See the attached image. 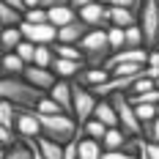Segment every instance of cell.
<instances>
[{
    "instance_id": "1",
    "label": "cell",
    "mask_w": 159,
    "mask_h": 159,
    "mask_svg": "<svg viewBox=\"0 0 159 159\" xmlns=\"http://www.w3.org/2000/svg\"><path fill=\"white\" fill-rule=\"evenodd\" d=\"M39 124H41V134L44 137H49V140H55L61 145H66L74 137H85L82 124H77L74 115H69V112H52V115L39 112Z\"/></svg>"
},
{
    "instance_id": "2",
    "label": "cell",
    "mask_w": 159,
    "mask_h": 159,
    "mask_svg": "<svg viewBox=\"0 0 159 159\" xmlns=\"http://www.w3.org/2000/svg\"><path fill=\"white\" fill-rule=\"evenodd\" d=\"M77 47L88 66H104V61L112 52L110 41H107V28H88L85 36L77 41Z\"/></svg>"
},
{
    "instance_id": "3",
    "label": "cell",
    "mask_w": 159,
    "mask_h": 159,
    "mask_svg": "<svg viewBox=\"0 0 159 159\" xmlns=\"http://www.w3.org/2000/svg\"><path fill=\"white\" fill-rule=\"evenodd\" d=\"M41 91L33 88L25 77H0V99H8L14 104H28V107H36V102L41 99Z\"/></svg>"
},
{
    "instance_id": "4",
    "label": "cell",
    "mask_w": 159,
    "mask_h": 159,
    "mask_svg": "<svg viewBox=\"0 0 159 159\" xmlns=\"http://www.w3.org/2000/svg\"><path fill=\"white\" fill-rule=\"evenodd\" d=\"M110 102H112V107H115V112H118V126L124 129L126 134H132V137H140V134H143V124L137 121L134 104L129 102L126 91H115V93H110Z\"/></svg>"
},
{
    "instance_id": "5",
    "label": "cell",
    "mask_w": 159,
    "mask_h": 159,
    "mask_svg": "<svg viewBox=\"0 0 159 159\" xmlns=\"http://www.w3.org/2000/svg\"><path fill=\"white\" fill-rule=\"evenodd\" d=\"M96 102H99V99L93 96L91 88H85V85L74 82V88H71V115H74L77 124H85V121L93 115Z\"/></svg>"
},
{
    "instance_id": "6",
    "label": "cell",
    "mask_w": 159,
    "mask_h": 159,
    "mask_svg": "<svg viewBox=\"0 0 159 159\" xmlns=\"http://www.w3.org/2000/svg\"><path fill=\"white\" fill-rule=\"evenodd\" d=\"M19 33H22V39H28L33 44H52L58 39V28L52 22H28V19H22Z\"/></svg>"
},
{
    "instance_id": "7",
    "label": "cell",
    "mask_w": 159,
    "mask_h": 159,
    "mask_svg": "<svg viewBox=\"0 0 159 159\" xmlns=\"http://www.w3.org/2000/svg\"><path fill=\"white\" fill-rule=\"evenodd\" d=\"M14 132L19 134V137H39V134H41V124H39V112H36V107L16 104Z\"/></svg>"
},
{
    "instance_id": "8",
    "label": "cell",
    "mask_w": 159,
    "mask_h": 159,
    "mask_svg": "<svg viewBox=\"0 0 159 159\" xmlns=\"http://www.w3.org/2000/svg\"><path fill=\"white\" fill-rule=\"evenodd\" d=\"M22 77L28 80V82H30L33 88H39L41 93H47L49 88L55 85V80H58L52 69H44V66H36V63H28V66H25Z\"/></svg>"
},
{
    "instance_id": "9",
    "label": "cell",
    "mask_w": 159,
    "mask_h": 159,
    "mask_svg": "<svg viewBox=\"0 0 159 159\" xmlns=\"http://www.w3.org/2000/svg\"><path fill=\"white\" fill-rule=\"evenodd\" d=\"M77 16L88 25V28H107V25H110V19H107V6H104L102 0H93V3L77 8Z\"/></svg>"
},
{
    "instance_id": "10",
    "label": "cell",
    "mask_w": 159,
    "mask_h": 159,
    "mask_svg": "<svg viewBox=\"0 0 159 159\" xmlns=\"http://www.w3.org/2000/svg\"><path fill=\"white\" fill-rule=\"evenodd\" d=\"M145 61H148V47H124L118 52H110L104 69H112L115 63H145Z\"/></svg>"
},
{
    "instance_id": "11",
    "label": "cell",
    "mask_w": 159,
    "mask_h": 159,
    "mask_svg": "<svg viewBox=\"0 0 159 159\" xmlns=\"http://www.w3.org/2000/svg\"><path fill=\"white\" fill-rule=\"evenodd\" d=\"M85 61H71V58H52V63H49V69L55 71V77L58 80H71V77H77L80 71L85 69Z\"/></svg>"
},
{
    "instance_id": "12",
    "label": "cell",
    "mask_w": 159,
    "mask_h": 159,
    "mask_svg": "<svg viewBox=\"0 0 159 159\" xmlns=\"http://www.w3.org/2000/svg\"><path fill=\"white\" fill-rule=\"evenodd\" d=\"M85 30H88V25L77 16V19H71V22H66V25H61V28H58V39H55V41H63V44H77L80 39L85 36Z\"/></svg>"
},
{
    "instance_id": "13",
    "label": "cell",
    "mask_w": 159,
    "mask_h": 159,
    "mask_svg": "<svg viewBox=\"0 0 159 159\" xmlns=\"http://www.w3.org/2000/svg\"><path fill=\"white\" fill-rule=\"evenodd\" d=\"M71 88H74V82H69V80H55V85L47 91V93L61 104V110L69 112V115H71Z\"/></svg>"
},
{
    "instance_id": "14",
    "label": "cell",
    "mask_w": 159,
    "mask_h": 159,
    "mask_svg": "<svg viewBox=\"0 0 159 159\" xmlns=\"http://www.w3.org/2000/svg\"><path fill=\"white\" fill-rule=\"evenodd\" d=\"M104 80H110V69H104V66H85L77 74V82L85 85V88H93V85L104 82Z\"/></svg>"
},
{
    "instance_id": "15",
    "label": "cell",
    "mask_w": 159,
    "mask_h": 159,
    "mask_svg": "<svg viewBox=\"0 0 159 159\" xmlns=\"http://www.w3.org/2000/svg\"><path fill=\"white\" fill-rule=\"evenodd\" d=\"M107 19H110V25L129 28V25L137 22V11L134 8H124V6H107Z\"/></svg>"
},
{
    "instance_id": "16",
    "label": "cell",
    "mask_w": 159,
    "mask_h": 159,
    "mask_svg": "<svg viewBox=\"0 0 159 159\" xmlns=\"http://www.w3.org/2000/svg\"><path fill=\"white\" fill-rule=\"evenodd\" d=\"M93 118H99L104 126H118V112H115V107H112L110 96H102V99L96 102V107H93Z\"/></svg>"
},
{
    "instance_id": "17",
    "label": "cell",
    "mask_w": 159,
    "mask_h": 159,
    "mask_svg": "<svg viewBox=\"0 0 159 159\" xmlns=\"http://www.w3.org/2000/svg\"><path fill=\"white\" fill-rule=\"evenodd\" d=\"M71 19H77V11L69 3H58V6H49L47 8V22H52L55 28H61V25L71 22Z\"/></svg>"
},
{
    "instance_id": "18",
    "label": "cell",
    "mask_w": 159,
    "mask_h": 159,
    "mask_svg": "<svg viewBox=\"0 0 159 159\" xmlns=\"http://www.w3.org/2000/svg\"><path fill=\"white\" fill-rule=\"evenodd\" d=\"M25 66H28V63H25L16 52H3V61H0V74H6V77H22Z\"/></svg>"
},
{
    "instance_id": "19",
    "label": "cell",
    "mask_w": 159,
    "mask_h": 159,
    "mask_svg": "<svg viewBox=\"0 0 159 159\" xmlns=\"http://www.w3.org/2000/svg\"><path fill=\"white\" fill-rule=\"evenodd\" d=\"M102 143L93 137H80L77 140V159H102Z\"/></svg>"
},
{
    "instance_id": "20",
    "label": "cell",
    "mask_w": 159,
    "mask_h": 159,
    "mask_svg": "<svg viewBox=\"0 0 159 159\" xmlns=\"http://www.w3.org/2000/svg\"><path fill=\"white\" fill-rule=\"evenodd\" d=\"M36 145H39V151H41V157L44 159H63V145L55 143V140H49L44 134H39V137H33Z\"/></svg>"
},
{
    "instance_id": "21",
    "label": "cell",
    "mask_w": 159,
    "mask_h": 159,
    "mask_svg": "<svg viewBox=\"0 0 159 159\" xmlns=\"http://www.w3.org/2000/svg\"><path fill=\"white\" fill-rule=\"evenodd\" d=\"M19 41H22L19 25H8V28H0V47H3V52H14Z\"/></svg>"
},
{
    "instance_id": "22",
    "label": "cell",
    "mask_w": 159,
    "mask_h": 159,
    "mask_svg": "<svg viewBox=\"0 0 159 159\" xmlns=\"http://www.w3.org/2000/svg\"><path fill=\"white\" fill-rule=\"evenodd\" d=\"M126 132L121 126H107V132H104V137H102V148H124L126 145Z\"/></svg>"
},
{
    "instance_id": "23",
    "label": "cell",
    "mask_w": 159,
    "mask_h": 159,
    "mask_svg": "<svg viewBox=\"0 0 159 159\" xmlns=\"http://www.w3.org/2000/svg\"><path fill=\"white\" fill-rule=\"evenodd\" d=\"M19 22H22V11H16L14 6H8L6 0H0V28L19 25Z\"/></svg>"
},
{
    "instance_id": "24",
    "label": "cell",
    "mask_w": 159,
    "mask_h": 159,
    "mask_svg": "<svg viewBox=\"0 0 159 159\" xmlns=\"http://www.w3.org/2000/svg\"><path fill=\"white\" fill-rule=\"evenodd\" d=\"M52 52L58 58H71V61H85L77 44H63V41H52Z\"/></svg>"
},
{
    "instance_id": "25",
    "label": "cell",
    "mask_w": 159,
    "mask_h": 159,
    "mask_svg": "<svg viewBox=\"0 0 159 159\" xmlns=\"http://www.w3.org/2000/svg\"><path fill=\"white\" fill-rule=\"evenodd\" d=\"M134 112H137V121L140 124H151L154 118L159 115V104H151V102H140V104H134Z\"/></svg>"
},
{
    "instance_id": "26",
    "label": "cell",
    "mask_w": 159,
    "mask_h": 159,
    "mask_svg": "<svg viewBox=\"0 0 159 159\" xmlns=\"http://www.w3.org/2000/svg\"><path fill=\"white\" fill-rule=\"evenodd\" d=\"M124 41H126V47H145V39H143V28H140V22H134V25L124 28Z\"/></svg>"
},
{
    "instance_id": "27",
    "label": "cell",
    "mask_w": 159,
    "mask_h": 159,
    "mask_svg": "<svg viewBox=\"0 0 159 159\" xmlns=\"http://www.w3.org/2000/svg\"><path fill=\"white\" fill-rule=\"evenodd\" d=\"M3 159H33V151H30V145L25 143V140L22 143L16 140L14 145H6V157Z\"/></svg>"
},
{
    "instance_id": "28",
    "label": "cell",
    "mask_w": 159,
    "mask_h": 159,
    "mask_svg": "<svg viewBox=\"0 0 159 159\" xmlns=\"http://www.w3.org/2000/svg\"><path fill=\"white\" fill-rule=\"evenodd\" d=\"M14 121H16V104L8 99H0V124L14 129Z\"/></svg>"
},
{
    "instance_id": "29",
    "label": "cell",
    "mask_w": 159,
    "mask_h": 159,
    "mask_svg": "<svg viewBox=\"0 0 159 159\" xmlns=\"http://www.w3.org/2000/svg\"><path fill=\"white\" fill-rule=\"evenodd\" d=\"M82 129H85V137H93V140H99V143H102V137H104V132H107V126H104L99 118H93V115L82 124Z\"/></svg>"
},
{
    "instance_id": "30",
    "label": "cell",
    "mask_w": 159,
    "mask_h": 159,
    "mask_svg": "<svg viewBox=\"0 0 159 159\" xmlns=\"http://www.w3.org/2000/svg\"><path fill=\"white\" fill-rule=\"evenodd\" d=\"M52 58H55L52 44H36V55H33V63H36V66H44V69H49Z\"/></svg>"
},
{
    "instance_id": "31",
    "label": "cell",
    "mask_w": 159,
    "mask_h": 159,
    "mask_svg": "<svg viewBox=\"0 0 159 159\" xmlns=\"http://www.w3.org/2000/svg\"><path fill=\"white\" fill-rule=\"evenodd\" d=\"M107 41H110V49H112V52L124 49V47H126V41H124V28H118V25H107Z\"/></svg>"
},
{
    "instance_id": "32",
    "label": "cell",
    "mask_w": 159,
    "mask_h": 159,
    "mask_svg": "<svg viewBox=\"0 0 159 159\" xmlns=\"http://www.w3.org/2000/svg\"><path fill=\"white\" fill-rule=\"evenodd\" d=\"M36 112L52 115V112H63V110H61V104H58V102H55V99H52L49 93H44L41 99H39V102H36Z\"/></svg>"
},
{
    "instance_id": "33",
    "label": "cell",
    "mask_w": 159,
    "mask_h": 159,
    "mask_svg": "<svg viewBox=\"0 0 159 159\" xmlns=\"http://www.w3.org/2000/svg\"><path fill=\"white\" fill-rule=\"evenodd\" d=\"M143 66L145 63H115L110 69V74L112 77H126V74H140L143 71Z\"/></svg>"
},
{
    "instance_id": "34",
    "label": "cell",
    "mask_w": 159,
    "mask_h": 159,
    "mask_svg": "<svg viewBox=\"0 0 159 159\" xmlns=\"http://www.w3.org/2000/svg\"><path fill=\"white\" fill-rule=\"evenodd\" d=\"M16 55L25 61V63H33V55H36V44L33 41H28V39H22L19 44H16V49H14Z\"/></svg>"
},
{
    "instance_id": "35",
    "label": "cell",
    "mask_w": 159,
    "mask_h": 159,
    "mask_svg": "<svg viewBox=\"0 0 159 159\" xmlns=\"http://www.w3.org/2000/svg\"><path fill=\"white\" fill-rule=\"evenodd\" d=\"M22 19H28V22H47V8H44V6L25 8V11H22Z\"/></svg>"
},
{
    "instance_id": "36",
    "label": "cell",
    "mask_w": 159,
    "mask_h": 159,
    "mask_svg": "<svg viewBox=\"0 0 159 159\" xmlns=\"http://www.w3.org/2000/svg\"><path fill=\"white\" fill-rule=\"evenodd\" d=\"M16 140H19V134H16L11 126H3L0 124V145H14Z\"/></svg>"
},
{
    "instance_id": "37",
    "label": "cell",
    "mask_w": 159,
    "mask_h": 159,
    "mask_svg": "<svg viewBox=\"0 0 159 159\" xmlns=\"http://www.w3.org/2000/svg\"><path fill=\"white\" fill-rule=\"evenodd\" d=\"M143 134L148 137V140H154V143H159V115L151 121V124H145L143 126Z\"/></svg>"
},
{
    "instance_id": "38",
    "label": "cell",
    "mask_w": 159,
    "mask_h": 159,
    "mask_svg": "<svg viewBox=\"0 0 159 159\" xmlns=\"http://www.w3.org/2000/svg\"><path fill=\"white\" fill-rule=\"evenodd\" d=\"M104 6H124V8H134L137 11V0H102Z\"/></svg>"
},
{
    "instance_id": "39",
    "label": "cell",
    "mask_w": 159,
    "mask_h": 159,
    "mask_svg": "<svg viewBox=\"0 0 159 159\" xmlns=\"http://www.w3.org/2000/svg\"><path fill=\"white\" fill-rule=\"evenodd\" d=\"M143 74H145V77H151V80H157L159 77V66H148V63H145Z\"/></svg>"
},
{
    "instance_id": "40",
    "label": "cell",
    "mask_w": 159,
    "mask_h": 159,
    "mask_svg": "<svg viewBox=\"0 0 159 159\" xmlns=\"http://www.w3.org/2000/svg\"><path fill=\"white\" fill-rule=\"evenodd\" d=\"M88 3H93V0H69V6L77 11V8H82V6H88Z\"/></svg>"
},
{
    "instance_id": "41",
    "label": "cell",
    "mask_w": 159,
    "mask_h": 159,
    "mask_svg": "<svg viewBox=\"0 0 159 159\" xmlns=\"http://www.w3.org/2000/svg\"><path fill=\"white\" fill-rule=\"evenodd\" d=\"M8 6H14L16 11H25V0H6Z\"/></svg>"
},
{
    "instance_id": "42",
    "label": "cell",
    "mask_w": 159,
    "mask_h": 159,
    "mask_svg": "<svg viewBox=\"0 0 159 159\" xmlns=\"http://www.w3.org/2000/svg\"><path fill=\"white\" fill-rule=\"evenodd\" d=\"M33 6H41V0H25V8H33Z\"/></svg>"
},
{
    "instance_id": "43",
    "label": "cell",
    "mask_w": 159,
    "mask_h": 159,
    "mask_svg": "<svg viewBox=\"0 0 159 159\" xmlns=\"http://www.w3.org/2000/svg\"><path fill=\"white\" fill-rule=\"evenodd\" d=\"M6 157V145H0V159Z\"/></svg>"
},
{
    "instance_id": "44",
    "label": "cell",
    "mask_w": 159,
    "mask_h": 159,
    "mask_svg": "<svg viewBox=\"0 0 159 159\" xmlns=\"http://www.w3.org/2000/svg\"><path fill=\"white\" fill-rule=\"evenodd\" d=\"M137 159H148V157H145V154H143V151H137Z\"/></svg>"
},
{
    "instance_id": "45",
    "label": "cell",
    "mask_w": 159,
    "mask_h": 159,
    "mask_svg": "<svg viewBox=\"0 0 159 159\" xmlns=\"http://www.w3.org/2000/svg\"><path fill=\"white\" fill-rule=\"evenodd\" d=\"M154 85H157V88H159V77H157V80H154Z\"/></svg>"
},
{
    "instance_id": "46",
    "label": "cell",
    "mask_w": 159,
    "mask_h": 159,
    "mask_svg": "<svg viewBox=\"0 0 159 159\" xmlns=\"http://www.w3.org/2000/svg\"><path fill=\"white\" fill-rule=\"evenodd\" d=\"M0 61H3V47H0Z\"/></svg>"
},
{
    "instance_id": "47",
    "label": "cell",
    "mask_w": 159,
    "mask_h": 159,
    "mask_svg": "<svg viewBox=\"0 0 159 159\" xmlns=\"http://www.w3.org/2000/svg\"><path fill=\"white\" fill-rule=\"evenodd\" d=\"M154 47H159V36H157V44H154Z\"/></svg>"
},
{
    "instance_id": "48",
    "label": "cell",
    "mask_w": 159,
    "mask_h": 159,
    "mask_svg": "<svg viewBox=\"0 0 159 159\" xmlns=\"http://www.w3.org/2000/svg\"><path fill=\"white\" fill-rule=\"evenodd\" d=\"M140 3H143V0H137V8H140Z\"/></svg>"
}]
</instances>
